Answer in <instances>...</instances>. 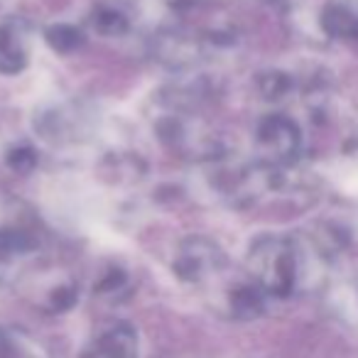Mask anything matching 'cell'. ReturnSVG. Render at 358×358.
Wrapping results in <instances>:
<instances>
[{"mask_svg":"<svg viewBox=\"0 0 358 358\" xmlns=\"http://www.w3.org/2000/svg\"><path fill=\"white\" fill-rule=\"evenodd\" d=\"M138 331L128 324H113L89 341L81 358H138Z\"/></svg>","mask_w":358,"mask_h":358,"instance_id":"obj_1","label":"cell"},{"mask_svg":"<svg viewBox=\"0 0 358 358\" xmlns=\"http://www.w3.org/2000/svg\"><path fill=\"white\" fill-rule=\"evenodd\" d=\"M0 358H35L25 341L10 334L8 329H0Z\"/></svg>","mask_w":358,"mask_h":358,"instance_id":"obj_2","label":"cell"}]
</instances>
